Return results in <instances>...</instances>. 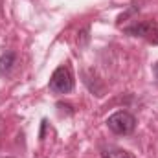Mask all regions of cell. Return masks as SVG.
Listing matches in <instances>:
<instances>
[{"mask_svg":"<svg viewBox=\"0 0 158 158\" xmlns=\"http://www.w3.org/2000/svg\"><path fill=\"white\" fill-rule=\"evenodd\" d=\"M74 88V76L72 70L68 66H59L53 70L52 77H50V90L53 94H68Z\"/></svg>","mask_w":158,"mask_h":158,"instance_id":"cell-1","label":"cell"},{"mask_svg":"<svg viewBox=\"0 0 158 158\" xmlns=\"http://www.w3.org/2000/svg\"><path fill=\"white\" fill-rule=\"evenodd\" d=\"M107 125L109 129L114 132V134H131L136 127V118L131 114V112H125V110H118L114 112L110 118L107 119Z\"/></svg>","mask_w":158,"mask_h":158,"instance_id":"cell-2","label":"cell"},{"mask_svg":"<svg viewBox=\"0 0 158 158\" xmlns=\"http://www.w3.org/2000/svg\"><path fill=\"white\" fill-rule=\"evenodd\" d=\"M125 31L134 37H143V39L158 44V24L155 22H138L134 26H129Z\"/></svg>","mask_w":158,"mask_h":158,"instance_id":"cell-3","label":"cell"},{"mask_svg":"<svg viewBox=\"0 0 158 158\" xmlns=\"http://www.w3.org/2000/svg\"><path fill=\"white\" fill-rule=\"evenodd\" d=\"M15 64V53L13 52H6L0 55V76H7L11 72Z\"/></svg>","mask_w":158,"mask_h":158,"instance_id":"cell-4","label":"cell"},{"mask_svg":"<svg viewBox=\"0 0 158 158\" xmlns=\"http://www.w3.org/2000/svg\"><path fill=\"white\" fill-rule=\"evenodd\" d=\"M101 158H131V156L121 147H105L101 151Z\"/></svg>","mask_w":158,"mask_h":158,"instance_id":"cell-5","label":"cell"},{"mask_svg":"<svg viewBox=\"0 0 158 158\" xmlns=\"http://www.w3.org/2000/svg\"><path fill=\"white\" fill-rule=\"evenodd\" d=\"M153 72H155V77H156V81H158V63L155 64V68H153Z\"/></svg>","mask_w":158,"mask_h":158,"instance_id":"cell-6","label":"cell"}]
</instances>
